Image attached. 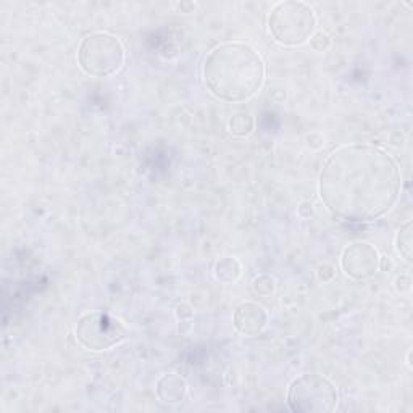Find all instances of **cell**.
Instances as JSON below:
<instances>
[{"label":"cell","instance_id":"6da1fadb","mask_svg":"<svg viewBox=\"0 0 413 413\" xmlns=\"http://www.w3.org/2000/svg\"><path fill=\"white\" fill-rule=\"evenodd\" d=\"M318 193L334 217L370 223L385 217L397 203L402 171L386 149L375 144H344L323 163Z\"/></svg>","mask_w":413,"mask_h":413},{"label":"cell","instance_id":"7a4b0ae2","mask_svg":"<svg viewBox=\"0 0 413 413\" xmlns=\"http://www.w3.org/2000/svg\"><path fill=\"white\" fill-rule=\"evenodd\" d=\"M203 85L218 100L245 102L260 92L267 63L255 47L230 41L215 45L202 63Z\"/></svg>","mask_w":413,"mask_h":413},{"label":"cell","instance_id":"3957f363","mask_svg":"<svg viewBox=\"0 0 413 413\" xmlns=\"http://www.w3.org/2000/svg\"><path fill=\"white\" fill-rule=\"evenodd\" d=\"M268 29L279 45H302L309 43L316 31L315 10L301 0L274 4L268 14Z\"/></svg>","mask_w":413,"mask_h":413},{"label":"cell","instance_id":"277c9868","mask_svg":"<svg viewBox=\"0 0 413 413\" xmlns=\"http://www.w3.org/2000/svg\"><path fill=\"white\" fill-rule=\"evenodd\" d=\"M77 63L86 75L109 77L127 63V47L118 36L107 31L87 34L77 47Z\"/></svg>","mask_w":413,"mask_h":413},{"label":"cell","instance_id":"5b68a950","mask_svg":"<svg viewBox=\"0 0 413 413\" xmlns=\"http://www.w3.org/2000/svg\"><path fill=\"white\" fill-rule=\"evenodd\" d=\"M287 404L299 413H329L338 409L339 391L334 382L320 373H305L291 382Z\"/></svg>","mask_w":413,"mask_h":413},{"label":"cell","instance_id":"8992f818","mask_svg":"<svg viewBox=\"0 0 413 413\" xmlns=\"http://www.w3.org/2000/svg\"><path fill=\"white\" fill-rule=\"evenodd\" d=\"M129 329L118 318L104 310H94L80 316L75 336L85 349L104 352L117 347L128 338Z\"/></svg>","mask_w":413,"mask_h":413},{"label":"cell","instance_id":"52a82bcc","mask_svg":"<svg viewBox=\"0 0 413 413\" xmlns=\"http://www.w3.org/2000/svg\"><path fill=\"white\" fill-rule=\"evenodd\" d=\"M381 255L373 244L357 241L347 245L340 254V268L354 281H367L381 270Z\"/></svg>","mask_w":413,"mask_h":413},{"label":"cell","instance_id":"ba28073f","mask_svg":"<svg viewBox=\"0 0 413 413\" xmlns=\"http://www.w3.org/2000/svg\"><path fill=\"white\" fill-rule=\"evenodd\" d=\"M232 325L242 336H259L268 326V313L260 304L242 302L235 310Z\"/></svg>","mask_w":413,"mask_h":413},{"label":"cell","instance_id":"9c48e42d","mask_svg":"<svg viewBox=\"0 0 413 413\" xmlns=\"http://www.w3.org/2000/svg\"><path fill=\"white\" fill-rule=\"evenodd\" d=\"M155 394L163 404L178 405L188 399L189 386L181 375L166 373L155 382Z\"/></svg>","mask_w":413,"mask_h":413},{"label":"cell","instance_id":"30bf717a","mask_svg":"<svg viewBox=\"0 0 413 413\" xmlns=\"http://www.w3.org/2000/svg\"><path fill=\"white\" fill-rule=\"evenodd\" d=\"M213 274L220 283L223 284H235L236 281L241 278L242 265L236 257H223L217 263H215Z\"/></svg>","mask_w":413,"mask_h":413},{"label":"cell","instance_id":"8fae6325","mask_svg":"<svg viewBox=\"0 0 413 413\" xmlns=\"http://www.w3.org/2000/svg\"><path fill=\"white\" fill-rule=\"evenodd\" d=\"M255 119L249 112H236L228 119V131L235 137H247L254 133Z\"/></svg>","mask_w":413,"mask_h":413},{"label":"cell","instance_id":"7c38bea8","mask_svg":"<svg viewBox=\"0 0 413 413\" xmlns=\"http://www.w3.org/2000/svg\"><path fill=\"white\" fill-rule=\"evenodd\" d=\"M413 221L409 220L400 226V230L397 231L396 236V249L400 254V257L405 262H412V247H413Z\"/></svg>","mask_w":413,"mask_h":413},{"label":"cell","instance_id":"4fadbf2b","mask_svg":"<svg viewBox=\"0 0 413 413\" xmlns=\"http://www.w3.org/2000/svg\"><path fill=\"white\" fill-rule=\"evenodd\" d=\"M252 289L255 294L260 297L272 296L274 294V291H277V279L268 273L259 274V277H255V279L252 281Z\"/></svg>","mask_w":413,"mask_h":413},{"label":"cell","instance_id":"5bb4252c","mask_svg":"<svg viewBox=\"0 0 413 413\" xmlns=\"http://www.w3.org/2000/svg\"><path fill=\"white\" fill-rule=\"evenodd\" d=\"M309 43H310V47H312L315 52L323 53V52H326L329 47H331V38H329V34L325 31H315Z\"/></svg>","mask_w":413,"mask_h":413},{"label":"cell","instance_id":"9a60e30c","mask_svg":"<svg viewBox=\"0 0 413 413\" xmlns=\"http://www.w3.org/2000/svg\"><path fill=\"white\" fill-rule=\"evenodd\" d=\"M316 274H318V278L320 281H323V283H328V281H331L334 278V267L333 265H329V263H323V265L318 267V272H316Z\"/></svg>","mask_w":413,"mask_h":413},{"label":"cell","instance_id":"2e32d148","mask_svg":"<svg viewBox=\"0 0 413 413\" xmlns=\"http://www.w3.org/2000/svg\"><path fill=\"white\" fill-rule=\"evenodd\" d=\"M412 287V279L409 274H400V277L396 279V289L399 292H409Z\"/></svg>","mask_w":413,"mask_h":413},{"label":"cell","instance_id":"e0dca14e","mask_svg":"<svg viewBox=\"0 0 413 413\" xmlns=\"http://www.w3.org/2000/svg\"><path fill=\"white\" fill-rule=\"evenodd\" d=\"M193 315H194V310L189 307L188 304H181V305H178V309H176V316L179 320H189V318H193Z\"/></svg>","mask_w":413,"mask_h":413},{"label":"cell","instance_id":"ac0fdd59","mask_svg":"<svg viewBox=\"0 0 413 413\" xmlns=\"http://www.w3.org/2000/svg\"><path fill=\"white\" fill-rule=\"evenodd\" d=\"M307 144L313 149H321L323 146H325V137H323L320 133H312L307 136Z\"/></svg>","mask_w":413,"mask_h":413},{"label":"cell","instance_id":"d6986e66","mask_svg":"<svg viewBox=\"0 0 413 413\" xmlns=\"http://www.w3.org/2000/svg\"><path fill=\"white\" fill-rule=\"evenodd\" d=\"M297 213H299V217H301V218L307 220V218H310L313 215V205L310 202H302L301 207L297 208Z\"/></svg>","mask_w":413,"mask_h":413}]
</instances>
